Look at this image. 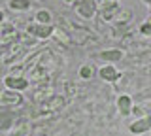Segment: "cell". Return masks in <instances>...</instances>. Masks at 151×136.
Masks as SVG:
<instances>
[{"label":"cell","instance_id":"obj_10","mask_svg":"<svg viewBox=\"0 0 151 136\" xmlns=\"http://www.w3.org/2000/svg\"><path fill=\"white\" fill-rule=\"evenodd\" d=\"M30 6H32L30 0H9V8H12L13 12H25Z\"/></svg>","mask_w":151,"mask_h":136},{"label":"cell","instance_id":"obj_4","mask_svg":"<svg viewBox=\"0 0 151 136\" xmlns=\"http://www.w3.org/2000/svg\"><path fill=\"white\" fill-rule=\"evenodd\" d=\"M4 83H6L8 89H13V91H23V89L28 87V79L21 78V76H6Z\"/></svg>","mask_w":151,"mask_h":136},{"label":"cell","instance_id":"obj_8","mask_svg":"<svg viewBox=\"0 0 151 136\" xmlns=\"http://www.w3.org/2000/svg\"><path fill=\"white\" fill-rule=\"evenodd\" d=\"M100 13H102V17L106 21H110V19H113L115 13H119V4H117V2H106L104 8L100 10Z\"/></svg>","mask_w":151,"mask_h":136},{"label":"cell","instance_id":"obj_2","mask_svg":"<svg viewBox=\"0 0 151 136\" xmlns=\"http://www.w3.org/2000/svg\"><path fill=\"white\" fill-rule=\"evenodd\" d=\"M74 8L78 12V15H81L83 19H91L96 13V2L94 0H76Z\"/></svg>","mask_w":151,"mask_h":136},{"label":"cell","instance_id":"obj_15","mask_svg":"<svg viewBox=\"0 0 151 136\" xmlns=\"http://www.w3.org/2000/svg\"><path fill=\"white\" fill-rule=\"evenodd\" d=\"M144 2H147V4H149V6H151V0H144Z\"/></svg>","mask_w":151,"mask_h":136},{"label":"cell","instance_id":"obj_3","mask_svg":"<svg viewBox=\"0 0 151 136\" xmlns=\"http://www.w3.org/2000/svg\"><path fill=\"white\" fill-rule=\"evenodd\" d=\"M149 129H151V114L140 117V119H136V121H132L130 127H129V130L132 134H144V132H147Z\"/></svg>","mask_w":151,"mask_h":136},{"label":"cell","instance_id":"obj_7","mask_svg":"<svg viewBox=\"0 0 151 136\" xmlns=\"http://www.w3.org/2000/svg\"><path fill=\"white\" fill-rule=\"evenodd\" d=\"M117 108H119L121 115H130L132 114V98L129 95H121L117 98Z\"/></svg>","mask_w":151,"mask_h":136},{"label":"cell","instance_id":"obj_14","mask_svg":"<svg viewBox=\"0 0 151 136\" xmlns=\"http://www.w3.org/2000/svg\"><path fill=\"white\" fill-rule=\"evenodd\" d=\"M63 2H66V4H74L76 0H63Z\"/></svg>","mask_w":151,"mask_h":136},{"label":"cell","instance_id":"obj_9","mask_svg":"<svg viewBox=\"0 0 151 136\" xmlns=\"http://www.w3.org/2000/svg\"><path fill=\"white\" fill-rule=\"evenodd\" d=\"M98 57L102 60H106V63H115V60L123 59V51L121 49H108V51H102Z\"/></svg>","mask_w":151,"mask_h":136},{"label":"cell","instance_id":"obj_16","mask_svg":"<svg viewBox=\"0 0 151 136\" xmlns=\"http://www.w3.org/2000/svg\"><path fill=\"white\" fill-rule=\"evenodd\" d=\"M104 2H106V0H104Z\"/></svg>","mask_w":151,"mask_h":136},{"label":"cell","instance_id":"obj_6","mask_svg":"<svg viewBox=\"0 0 151 136\" xmlns=\"http://www.w3.org/2000/svg\"><path fill=\"white\" fill-rule=\"evenodd\" d=\"M119 76H121V74L117 72V68L111 66V64H106V66L100 68V78L106 79V81H110V83L117 81V79H119Z\"/></svg>","mask_w":151,"mask_h":136},{"label":"cell","instance_id":"obj_11","mask_svg":"<svg viewBox=\"0 0 151 136\" xmlns=\"http://www.w3.org/2000/svg\"><path fill=\"white\" fill-rule=\"evenodd\" d=\"M36 23H42V25H51V13L47 12V10L36 12Z\"/></svg>","mask_w":151,"mask_h":136},{"label":"cell","instance_id":"obj_1","mask_svg":"<svg viewBox=\"0 0 151 136\" xmlns=\"http://www.w3.org/2000/svg\"><path fill=\"white\" fill-rule=\"evenodd\" d=\"M27 32L32 34L38 40H47V38H51V34L55 32V27L53 25H42V23H28Z\"/></svg>","mask_w":151,"mask_h":136},{"label":"cell","instance_id":"obj_5","mask_svg":"<svg viewBox=\"0 0 151 136\" xmlns=\"http://www.w3.org/2000/svg\"><path fill=\"white\" fill-rule=\"evenodd\" d=\"M23 102V96L15 93L13 89H8V91L2 93V106H19Z\"/></svg>","mask_w":151,"mask_h":136},{"label":"cell","instance_id":"obj_12","mask_svg":"<svg viewBox=\"0 0 151 136\" xmlns=\"http://www.w3.org/2000/svg\"><path fill=\"white\" fill-rule=\"evenodd\" d=\"M79 78H83V79H91V78H93V68L89 66V64H83V66L79 68Z\"/></svg>","mask_w":151,"mask_h":136},{"label":"cell","instance_id":"obj_13","mask_svg":"<svg viewBox=\"0 0 151 136\" xmlns=\"http://www.w3.org/2000/svg\"><path fill=\"white\" fill-rule=\"evenodd\" d=\"M140 32L145 36H151V23H144V25L140 27Z\"/></svg>","mask_w":151,"mask_h":136}]
</instances>
